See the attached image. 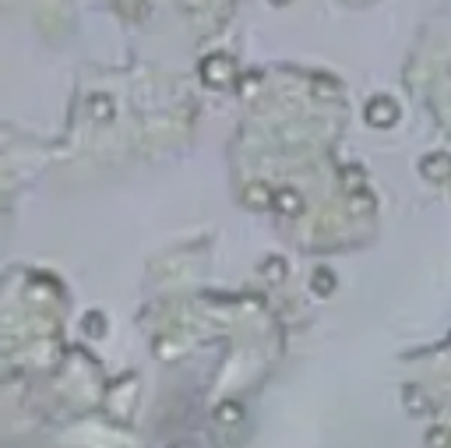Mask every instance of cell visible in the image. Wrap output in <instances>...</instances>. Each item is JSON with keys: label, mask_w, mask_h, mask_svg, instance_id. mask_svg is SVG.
I'll return each instance as SVG.
<instances>
[{"label": "cell", "mask_w": 451, "mask_h": 448, "mask_svg": "<svg viewBox=\"0 0 451 448\" xmlns=\"http://www.w3.org/2000/svg\"><path fill=\"white\" fill-rule=\"evenodd\" d=\"M420 170H423V177L427 180H448L451 177V155H427L423 162H420Z\"/></svg>", "instance_id": "2"}, {"label": "cell", "mask_w": 451, "mask_h": 448, "mask_svg": "<svg viewBox=\"0 0 451 448\" xmlns=\"http://www.w3.org/2000/svg\"><path fill=\"white\" fill-rule=\"evenodd\" d=\"M367 121H370L374 128H391L395 121H399V106H395V99H391V95L370 99V102H367Z\"/></svg>", "instance_id": "1"}]
</instances>
